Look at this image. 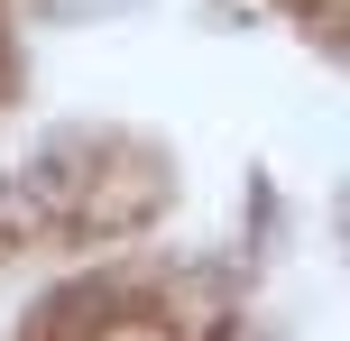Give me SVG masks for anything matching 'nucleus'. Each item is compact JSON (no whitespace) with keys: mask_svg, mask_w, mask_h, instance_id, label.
I'll use <instances>...</instances> for the list:
<instances>
[{"mask_svg":"<svg viewBox=\"0 0 350 341\" xmlns=\"http://www.w3.org/2000/svg\"><path fill=\"white\" fill-rule=\"evenodd\" d=\"M37 185H46V213L65 231H120V221H148L166 203V157L129 139H74L37 166Z\"/></svg>","mask_w":350,"mask_h":341,"instance_id":"obj_1","label":"nucleus"},{"mask_svg":"<svg viewBox=\"0 0 350 341\" xmlns=\"http://www.w3.org/2000/svg\"><path fill=\"white\" fill-rule=\"evenodd\" d=\"M120 314H129L120 277H74V286H55L46 305L28 314V341H111Z\"/></svg>","mask_w":350,"mask_h":341,"instance_id":"obj_2","label":"nucleus"}]
</instances>
